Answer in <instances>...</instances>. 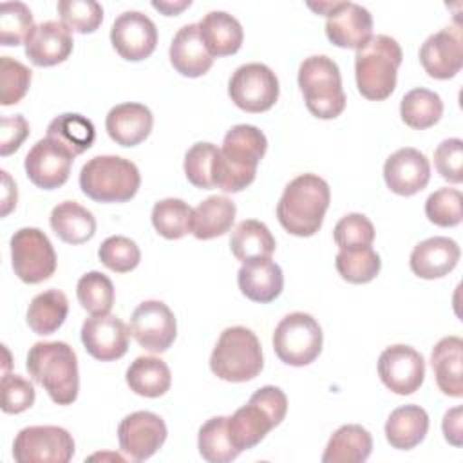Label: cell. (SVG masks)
I'll use <instances>...</instances> for the list:
<instances>
[{
	"label": "cell",
	"instance_id": "44dd1931",
	"mask_svg": "<svg viewBox=\"0 0 463 463\" xmlns=\"http://www.w3.org/2000/svg\"><path fill=\"white\" fill-rule=\"evenodd\" d=\"M327 40L344 49H360L373 36V14L354 2H340L326 20Z\"/></svg>",
	"mask_w": 463,
	"mask_h": 463
},
{
	"label": "cell",
	"instance_id": "9c48e42d",
	"mask_svg": "<svg viewBox=\"0 0 463 463\" xmlns=\"http://www.w3.org/2000/svg\"><path fill=\"white\" fill-rule=\"evenodd\" d=\"M271 340L279 360L293 367L309 365L322 351V329L318 322L304 311L286 315L277 324Z\"/></svg>",
	"mask_w": 463,
	"mask_h": 463
},
{
	"label": "cell",
	"instance_id": "ac0fdd59",
	"mask_svg": "<svg viewBox=\"0 0 463 463\" xmlns=\"http://www.w3.org/2000/svg\"><path fill=\"white\" fill-rule=\"evenodd\" d=\"M72 159L74 157L65 148L49 137H43L27 152L24 168L34 186L42 190H54L67 183Z\"/></svg>",
	"mask_w": 463,
	"mask_h": 463
},
{
	"label": "cell",
	"instance_id": "8d00e7d4",
	"mask_svg": "<svg viewBox=\"0 0 463 463\" xmlns=\"http://www.w3.org/2000/svg\"><path fill=\"white\" fill-rule=\"evenodd\" d=\"M443 101L438 92L418 87L409 90L400 103L402 121L416 130L429 128L441 119Z\"/></svg>",
	"mask_w": 463,
	"mask_h": 463
},
{
	"label": "cell",
	"instance_id": "4dcf8cb0",
	"mask_svg": "<svg viewBox=\"0 0 463 463\" xmlns=\"http://www.w3.org/2000/svg\"><path fill=\"white\" fill-rule=\"evenodd\" d=\"M275 246V237L269 228L255 219L241 221L230 237V250L242 264L269 259Z\"/></svg>",
	"mask_w": 463,
	"mask_h": 463
},
{
	"label": "cell",
	"instance_id": "cb8c5ba5",
	"mask_svg": "<svg viewBox=\"0 0 463 463\" xmlns=\"http://www.w3.org/2000/svg\"><path fill=\"white\" fill-rule=\"evenodd\" d=\"M168 56L172 67L186 78H199L206 74L213 63V56L208 52L201 38L199 24H186L175 33Z\"/></svg>",
	"mask_w": 463,
	"mask_h": 463
},
{
	"label": "cell",
	"instance_id": "30bf717a",
	"mask_svg": "<svg viewBox=\"0 0 463 463\" xmlns=\"http://www.w3.org/2000/svg\"><path fill=\"white\" fill-rule=\"evenodd\" d=\"M11 264L25 284H40L56 271V253L49 237L38 228H20L11 237Z\"/></svg>",
	"mask_w": 463,
	"mask_h": 463
},
{
	"label": "cell",
	"instance_id": "f5cc1de1",
	"mask_svg": "<svg viewBox=\"0 0 463 463\" xmlns=\"http://www.w3.org/2000/svg\"><path fill=\"white\" fill-rule=\"evenodd\" d=\"M441 427H443L445 439L454 447H461V443H463V409L459 405L449 409L443 416Z\"/></svg>",
	"mask_w": 463,
	"mask_h": 463
},
{
	"label": "cell",
	"instance_id": "ab89813d",
	"mask_svg": "<svg viewBox=\"0 0 463 463\" xmlns=\"http://www.w3.org/2000/svg\"><path fill=\"white\" fill-rule=\"evenodd\" d=\"M335 266L344 280L351 284H365L380 273L382 260L371 246H364L354 250H340Z\"/></svg>",
	"mask_w": 463,
	"mask_h": 463
},
{
	"label": "cell",
	"instance_id": "603a6c76",
	"mask_svg": "<svg viewBox=\"0 0 463 463\" xmlns=\"http://www.w3.org/2000/svg\"><path fill=\"white\" fill-rule=\"evenodd\" d=\"M459 255L461 250L454 239L438 235L418 242L411 253L409 264L416 277L432 280L449 275L456 268Z\"/></svg>",
	"mask_w": 463,
	"mask_h": 463
},
{
	"label": "cell",
	"instance_id": "8992f818",
	"mask_svg": "<svg viewBox=\"0 0 463 463\" xmlns=\"http://www.w3.org/2000/svg\"><path fill=\"white\" fill-rule=\"evenodd\" d=\"M141 184L137 166L119 156H96L80 172L81 192L96 203L130 201Z\"/></svg>",
	"mask_w": 463,
	"mask_h": 463
},
{
	"label": "cell",
	"instance_id": "5bb4252c",
	"mask_svg": "<svg viewBox=\"0 0 463 463\" xmlns=\"http://www.w3.org/2000/svg\"><path fill=\"white\" fill-rule=\"evenodd\" d=\"M378 376L394 394L416 392L425 378V360L411 345L396 344L382 351L378 358Z\"/></svg>",
	"mask_w": 463,
	"mask_h": 463
},
{
	"label": "cell",
	"instance_id": "3957f363",
	"mask_svg": "<svg viewBox=\"0 0 463 463\" xmlns=\"http://www.w3.org/2000/svg\"><path fill=\"white\" fill-rule=\"evenodd\" d=\"M25 367L54 403L71 405L76 402L80 391L78 358L69 344L36 342L27 353Z\"/></svg>",
	"mask_w": 463,
	"mask_h": 463
},
{
	"label": "cell",
	"instance_id": "7bdbcfd3",
	"mask_svg": "<svg viewBox=\"0 0 463 463\" xmlns=\"http://www.w3.org/2000/svg\"><path fill=\"white\" fill-rule=\"evenodd\" d=\"M34 29L31 9L24 2L0 4V45L13 47L25 43Z\"/></svg>",
	"mask_w": 463,
	"mask_h": 463
},
{
	"label": "cell",
	"instance_id": "f546056e",
	"mask_svg": "<svg viewBox=\"0 0 463 463\" xmlns=\"http://www.w3.org/2000/svg\"><path fill=\"white\" fill-rule=\"evenodd\" d=\"M429 430V414L420 405H402L385 421V438L392 449L411 450L420 445Z\"/></svg>",
	"mask_w": 463,
	"mask_h": 463
},
{
	"label": "cell",
	"instance_id": "bcb514c9",
	"mask_svg": "<svg viewBox=\"0 0 463 463\" xmlns=\"http://www.w3.org/2000/svg\"><path fill=\"white\" fill-rule=\"evenodd\" d=\"M31 69L18 60L0 56V105L9 107L18 103L29 90Z\"/></svg>",
	"mask_w": 463,
	"mask_h": 463
},
{
	"label": "cell",
	"instance_id": "7a4b0ae2",
	"mask_svg": "<svg viewBox=\"0 0 463 463\" xmlns=\"http://www.w3.org/2000/svg\"><path fill=\"white\" fill-rule=\"evenodd\" d=\"M266 148L268 139L257 127L246 123L232 127L222 139V148H219L215 186L235 194L251 184Z\"/></svg>",
	"mask_w": 463,
	"mask_h": 463
},
{
	"label": "cell",
	"instance_id": "ee69618b",
	"mask_svg": "<svg viewBox=\"0 0 463 463\" xmlns=\"http://www.w3.org/2000/svg\"><path fill=\"white\" fill-rule=\"evenodd\" d=\"M58 13L71 33H94L103 22V7L94 0H60Z\"/></svg>",
	"mask_w": 463,
	"mask_h": 463
},
{
	"label": "cell",
	"instance_id": "f6af8a7d",
	"mask_svg": "<svg viewBox=\"0 0 463 463\" xmlns=\"http://www.w3.org/2000/svg\"><path fill=\"white\" fill-rule=\"evenodd\" d=\"M461 204H463V197L459 190L449 188V186L438 188L425 201V215L436 226H441V228L458 226L463 219Z\"/></svg>",
	"mask_w": 463,
	"mask_h": 463
},
{
	"label": "cell",
	"instance_id": "484cf974",
	"mask_svg": "<svg viewBox=\"0 0 463 463\" xmlns=\"http://www.w3.org/2000/svg\"><path fill=\"white\" fill-rule=\"evenodd\" d=\"M463 340L459 336L441 338L432 353L430 365L439 391L452 398L463 396Z\"/></svg>",
	"mask_w": 463,
	"mask_h": 463
},
{
	"label": "cell",
	"instance_id": "7dc6e473",
	"mask_svg": "<svg viewBox=\"0 0 463 463\" xmlns=\"http://www.w3.org/2000/svg\"><path fill=\"white\" fill-rule=\"evenodd\" d=\"M98 257L101 264L107 266L110 271L127 273L139 264L141 251L132 239L123 235H112L101 242L98 250Z\"/></svg>",
	"mask_w": 463,
	"mask_h": 463
},
{
	"label": "cell",
	"instance_id": "e575fe53",
	"mask_svg": "<svg viewBox=\"0 0 463 463\" xmlns=\"http://www.w3.org/2000/svg\"><path fill=\"white\" fill-rule=\"evenodd\" d=\"M127 385L139 396L159 398L172 383V373L168 365L156 356H137L127 369Z\"/></svg>",
	"mask_w": 463,
	"mask_h": 463
},
{
	"label": "cell",
	"instance_id": "c3c4849f",
	"mask_svg": "<svg viewBox=\"0 0 463 463\" xmlns=\"http://www.w3.org/2000/svg\"><path fill=\"white\" fill-rule=\"evenodd\" d=\"M333 239L340 250L371 246L374 241V226L364 213H347L335 224Z\"/></svg>",
	"mask_w": 463,
	"mask_h": 463
},
{
	"label": "cell",
	"instance_id": "4fadbf2b",
	"mask_svg": "<svg viewBox=\"0 0 463 463\" xmlns=\"http://www.w3.org/2000/svg\"><path fill=\"white\" fill-rule=\"evenodd\" d=\"M128 327L136 342L150 353H165L177 335L175 317L161 300L141 302L134 309Z\"/></svg>",
	"mask_w": 463,
	"mask_h": 463
},
{
	"label": "cell",
	"instance_id": "d590c367",
	"mask_svg": "<svg viewBox=\"0 0 463 463\" xmlns=\"http://www.w3.org/2000/svg\"><path fill=\"white\" fill-rule=\"evenodd\" d=\"M69 313V300L58 289L38 293L27 307V326L36 335H52L61 327Z\"/></svg>",
	"mask_w": 463,
	"mask_h": 463
},
{
	"label": "cell",
	"instance_id": "2e32d148",
	"mask_svg": "<svg viewBox=\"0 0 463 463\" xmlns=\"http://www.w3.org/2000/svg\"><path fill=\"white\" fill-rule=\"evenodd\" d=\"M110 42L123 60L139 61L156 51L157 29L145 13L125 11L112 24Z\"/></svg>",
	"mask_w": 463,
	"mask_h": 463
},
{
	"label": "cell",
	"instance_id": "8fae6325",
	"mask_svg": "<svg viewBox=\"0 0 463 463\" xmlns=\"http://www.w3.org/2000/svg\"><path fill=\"white\" fill-rule=\"evenodd\" d=\"M74 456L72 434L56 425L22 429L13 443L16 463H67Z\"/></svg>",
	"mask_w": 463,
	"mask_h": 463
},
{
	"label": "cell",
	"instance_id": "db71d44e",
	"mask_svg": "<svg viewBox=\"0 0 463 463\" xmlns=\"http://www.w3.org/2000/svg\"><path fill=\"white\" fill-rule=\"evenodd\" d=\"M4 177V199H2V215H7L16 206V184L11 181L9 174L2 170Z\"/></svg>",
	"mask_w": 463,
	"mask_h": 463
},
{
	"label": "cell",
	"instance_id": "836d02e7",
	"mask_svg": "<svg viewBox=\"0 0 463 463\" xmlns=\"http://www.w3.org/2000/svg\"><path fill=\"white\" fill-rule=\"evenodd\" d=\"M45 137L76 157L92 146L96 139V128L89 118L76 112H65L49 123Z\"/></svg>",
	"mask_w": 463,
	"mask_h": 463
},
{
	"label": "cell",
	"instance_id": "e0dca14e",
	"mask_svg": "<svg viewBox=\"0 0 463 463\" xmlns=\"http://www.w3.org/2000/svg\"><path fill=\"white\" fill-rule=\"evenodd\" d=\"M130 327L114 315H92L81 326V342L87 353L99 362L121 358L128 349Z\"/></svg>",
	"mask_w": 463,
	"mask_h": 463
},
{
	"label": "cell",
	"instance_id": "277c9868",
	"mask_svg": "<svg viewBox=\"0 0 463 463\" xmlns=\"http://www.w3.org/2000/svg\"><path fill=\"white\" fill-rule=\"evenodd\" d=\"M288 412V398L282 389L264 385L257 389L248 403L228 416V434L239 452L259 445L266 434L280 425Z\"/></svg>",
	"mask_w": 463,
	"mask_h": 463
},
{
	"label": "cell",
	"instance_id": "4316f807",
	"mask_svg": "<svg viewBox=\"0 0 463 463\" xmlns=\"http://www.w3.org/2000/svg\"><path fill=\"white\" fill-rule=\"evenodd\" d=\"M241 293L259 304L275 300L284 288V275L277 262L271 259L242 264L237 273Z\"/></svg>",
	"mask_w": 463,
	"mask_h": 463
},
{
	"label": "cell",
	"instance_id": "83f0119b",
	"mask_svg": "<svg viewBox=\"0 0 463 463\" xmlns=\"http://www.w3.org/2000/svg\"><path fill=\"white\" fill-rule=\"evenodd\" d=\"M201 38L213 58L235 54L242 45V25L226 11H210L199 22Z\"/></svg>",
	"mask_w": 463,
	"mask_h": 463
},
{
	"label": "cell",
	"instance_id": "681fc988",
	"mask_svg": "<svg viewBox=\"0 0 463 463\" xmlns=\"http://www.w3.org/2000/svg\"><path fill=\"white\" fill-rule=\"evenodd\" d=\"M434 166L445 181L459 184L463 181V141L459 137L443 139L434 150Z\"/></svg>",
	"mask_w": 463,
	"mask_h": 463
},
{
	"label": "cell",
	"instance_id": "9f6ffc18",
	"mask_svg": "<svg viewBox=\"0 0 463 463\" xmlns=\"http://www.w3.org/2000/svg\"><path fill=\"white\" fill-rule=\"evenodd\" d=\"M340 2H307V7H311L313 11H317L318 14H324V16H329L336 7H338Z\"/></svg>",
	"mask_w": 463,
	"mask_h": 463
},
{
	"label": "cell",
	"instance_id": "816d5d0a",
	"mask_svg": "<svg viewBox=\"0 0 463 463\" xmlns=\"http://www.w3.org/2000/svg\"><path fill=\"white\" fill-rule=\"evenodd\" d=\"M29 136V123L22 114L2 116L0 119V156H9L20 148Z\"/></svg>",
	"mask_w": 463,
	"mask_h": 463
},
{
	"label": "cell",
	"instance_id": "d4e9b609",
	"mask_svg": "<svg viewBox=\"0 0 463 463\" xmlns=\"http://www.w3.org/2000/svg\"><path fill=\"white\" fill-rule=\"evenodd\" d=\"M154 116L143 103H121L109 110L105 128L110 139L121 146H136L152 130Z\"/></svg>",
	"mask_w": 463,
	"mask_h": 463
},
{
	"label": "cell",
	"instance_id": "7402d4cb",
	"mask_svg": "<svg viewBox=\"0 0 463 463\" xmlns=\"http://www.w3.org/2000/svg\"><path fill=\"white\" fill-rule=\"evenodd\" d=\"M72 34L58 20H47L31 31L25 40V56L36 67H52L69 58L72 52Z\"/></svg>",
	"mask_w": 463,
	"mask_h": 463
},
{
	"label": "cell",
	"instance_id": "d6a6232c",
	"mask_svg": "<svg viewBox=\"0 0 463 463\" xmlns=\"http://www.w3.org/2000/svg\"><path fill=\"white\" fill-rule=\"evenodd\" d=\"M52 232L67 244H83L96 233L94 215L76 201L56 204L49 217Z\"/></svg>",
	"mask_w": 463,
	"mask_h": 463
},
{
	"label": "cell",
	"instance_id": "d6986e66",
	"mask_svg": "<svg viewBox=\"0 0 463 463\" xmlns=\"http://www.w3.org/2000/svg\"><path fill=\"white\" fill-rule=\"evenodd\" d=\"M420 61L430 78H454L463 65L461 29L450 25L430 34L420 47Z\"/></svg>",
	"mask_w": 463,
	"mask_h": 463
},
{
	"label": "cell",
	"instance_id": "11a10c76",
	"mask_svg": "<svg viewBox=\"0 0 463 463\" xmlns=\"http://www.w3.org/2000/svg\"><path fill=\"white\" fill-rule=\"evenodd\" d=\"M190 4H192L190 0H181V2H168V0L157 2V0H154L152 7L161 11L165 16H174V14H179L183 9L190 7Z\"/></svg>",
	"mask_w": 463,
	"mask_h": 463
},
{
	"label": "cell",
	"instance_id": "f1b7e54d",
	"mask_svg": "<svg viewBox=\"0 0 463 463\" xmlns=\"http://www.w3.org/2000/svg\"><path fill=\"white\" fill-rule=\"evenodd\" d=\"M237 206L226 195H210L192 210L190 233L199 241H210L230 232Z\"/></svg>",
	"mask_w": 463,
	"mask_h": 463
},
{
	"label": "cell",
	"instance_id": "52a82bcc",
	"mask_svg": "<svg viewBox=\"0 0 463 463\" xmlns=\"http://www.w3.org/2000/svg\"><path fill=\"white\" fill-rule=\"evenodd\" d=\"M262 367V347L251 329L232 326L221 333L210 356V369L217 378L241 383L259 376Z\"/></svg>",
	"mask_w": 463,
	"mask_h": 463
},
{
	"label": "cell",
	"instance_id": "ba28073f",
	"mask_svg": "<svg viewBox=\"0 0 463 463\" xmlns=\"http://www.w3.org/2000/svg\"><path fill=\"white\" fill-rule=\"evenodd\" d=\"M298 87L307 110L320 119H333L345 109L340 69L329 56L306 58L298 67Z\"/></svg>",
	"mask_w": 463,
	"mask_h": 463
},
{
	"label": "cell",
	"instance_id": "b9f144b4",
	"mask_svg": "<svg viewBox=\"0 0 463 463\" xmlns=\"http://www.w3.org/2000/svg\"><path fill=\"white\" fill-rule=\"evenodd\" d=\"M219 148L213 143H195L184 156V175L186 179L201 188H215V168H217Z\"/></svg>",
	"mask_w": 463,
	"mask_h": 463
},
{
	"label": "cell",
	"instance_id": "f907efd6",
	"mask_svg": "<svg viewBox=\"0 0 463 463\" xmlns=\"http://www.w3.org/2000/svg\"><path fill=\"white\" fill-rule=\"evenodd\" d=\"M34 403V387L20 374L5 373L2 376V411L5 414H20Z\"/></svg>",
	"mask_w": 463,
	"mask_h": 463
},
{
	"label": "cell",
	"instance_id": "6da1fadb",
	"mask_svg": "<svg viewBox=\"0 0 463 463\" xmlns=\"http://www.w3.org/2000/svg\"><path fill=\"white\" fill-rule=\"evenodd\" d=\"M329 201V184L320 175L300 174L286 184L277 203V219L288 233L311 237L320 230Z\"/></svg>",
	"mask_w": 463,
	"mask_h": 463
},
{
	"label": "cell",
	"instance_id": "f35d334b",
	"mask_svg": "<svg viewBox=\"0 0 463 463\" xmlns=\"http://www.w3.org/2000/svg\"><path fill=\"white\" fill-rule=\"evenodd\" d=\"M152 224L165 239H181L190 233L192 208L183 199H161L152 208Z\"/></svg>",
	"mask_w": 463,
	"mask_h": 463
},
{
	"label": "cell",
	"instance_id": "ffe728a7",
	"mask_svg": "<svg viewBox=\"0 0 463 463\" xmlns=\"http://www.w3.org/2000/svg\"><path fill=\"white\" fill-rule=\"evenodd\" d=\"M383 179L391 192L403 197L414 195L429 184V159L412 146L400 148L385 159Z\"/></svg>",
	"mask_w": 463,
	"mask_h": 463
},
{
	"label": "cell",
	"instance_id": "5b68a950",
	"mask_svg": "<svg viewBox=\"0 0 463 463\" xmlns=\"http://www.w3.org/2000/svg\"><path fill=\"white\" fill-rule=\"evenodd\" d=\"M403 52L400 43L387 36L376 34L356 49L354 76L360 94L371 101H382L389 98L396 89L398 67Z\"/></svg>",
	"mask_w": 463,
	"mask_h": 463
},
{
	"label": "cell",
	"instance_id": "74e56055",
	"mask_svg": "<svg viewBox=\"0 0 463 463\" xmlns=\"http://www.w3.org/2000/svg\"><path fill=\"white\" fill-rule=\"evenodd\" d=\"M197 449L201 458L210 463H228L241 454L230 439L228 416H215L203 423L197 436Z\"/></svg>",
	"mask_w": 463,
	"mask_h": 463
},
{
	"label": "cell",
	"instance_id": "60d3db41",
	"mask_svg": "<svg viewBox=\"0 0 463 463\" xmlns=\"http://www.w3.org/2000/svg\"><path fill=\"white\" fill-rule=\"evenodd\" d=\"M76 295L85 311L90 315H105L114 304V284L107 275L89 271L78 280Z\"/></svg>",
	"mask_w": 463,
	"mask_h": 463
},
{
	"label": "cell",
	"instance_id": "7c38bea8",
	"mask_svg": "<svg viewBox=\"0 0 463 463\" xmlns=\"http://www.w3.org/2000/svg\"><path fill=\"white\" fill-rule=\"evenodd\" d=\"M228 96L246 112H266L279 99V80L264 63H244L232 74Z\"/></svg>",
	"mask_w": 463,
	"mask_h": 463
},
{
	"label": "cell",
	"instance_id": "1f68e13d",
	"mask_svg": "<svg viewBox=\"0 0 463 463\" xmlns=\"http://www.w3.org/2000/svg\"><path fill=\"white\" fill-rule=\"evenodd\" d=\"M373 438L362 425H342L338 427L322 454L324 463H362L371 456Z\"/></svg>",
	"mask_w": 463,
	"mask_h": 463
},
{
	"label": "cell",
	"instance_id": "9a60e30c",
	"mask_svg": "<svg viewBox=\"0 0 463 463\" xmlns=\"http://www.w3.org/2000/svg\"><path fill=\"white\" fill-rule=\"evenodd\" d=\"M166 423L150 411H136L125 416L118 427L119 449L134 461L154 456L166 439Z\"/></svg>",
	"mask_w": 463,
	"mask_h": 463
}]
</instances>
